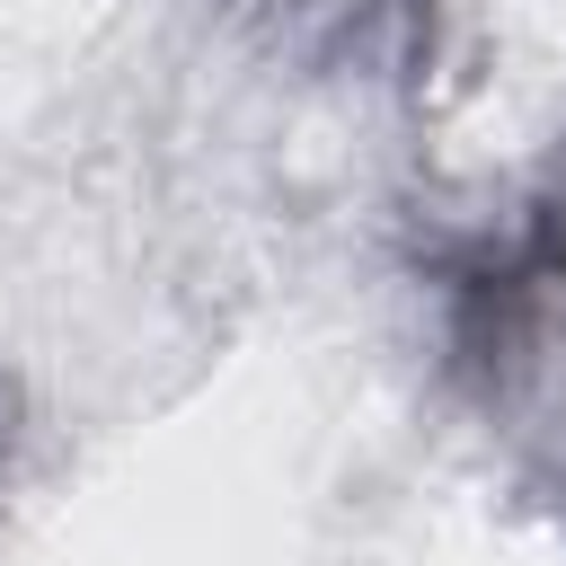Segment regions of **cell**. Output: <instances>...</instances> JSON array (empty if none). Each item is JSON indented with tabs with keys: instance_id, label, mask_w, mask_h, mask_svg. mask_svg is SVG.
<instances>
[{
	"instance_id": "obj_1",
	"label": "cell",
	"mask_w": 566,
	"mask_h": 566,
	"mask_svg": "<svg viewBox=\"0 0 566 566\" xmlns=\"http://www.w3.org/2000/svg\"><path fill=\"white\" fill-rule=\"evenodd\" d=\"M442 301H451V345L478 371L522 363L531 327L548 318V301L566 292V195L531 203L513 230H478L433 265Z\"/></svg>"
},
{
	"instance_id": "obj_2",
	"label": "cell",
	"mask_w": 566,
	"mask_h": 566,
	"mask_svg": "<svg viewBox=\"0 0 566 566\" xmlns=\"http://www.w3.org/2000/svg\"><path fill=\"white\" fill-rule=\"evenodd\" d=\"M9 424H18V389H9V371H0V469H9Z\"/></svg>"
}]
</instances>
